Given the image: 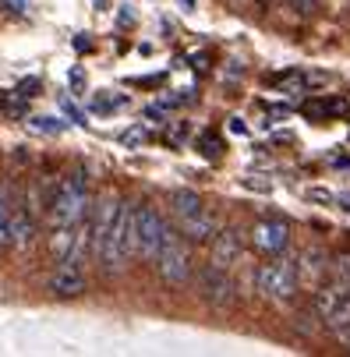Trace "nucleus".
I'll return each instance as SVG.
<instances>
[{
  "instance_id": "f257e3e1",
  "label": "nucleus",
  "mask_w": 350,
  "mask_h": 357,
  "mask_svg": "<svg viewBox=\"0 0 350 357\" xmlns=\"http://www.w3.org/2000/svg\"><path fill=\"white\" fill-rule=\"evenodd\" d=\"M92 209V191L85 174H68L50 202V227H78Z\"/></svg>"
},
{
  "instance_id": "f03ea898",
  "label": "nucleus",
  "mask_w": 350,
  "mask_h": 357,
  "mask_svg": "<svg viewBox=\"0 0 350 357\" xmlns=\"http://www.w3.org/2000/svg\"><path fill=\"white\" fill-rule=\"evenodd\" d=\"M297 287H301V280H297V266L290 259H283V255H276L273 262H262L255 269V290L269 301H290L297 294Z\"/></svg>"
},
{
  "instance_id": "7ed1b4c3",
  "label": "nucleus",
  "mask_w": 350,
  "mask_h": 357,
  "mask_svg": "<svg viewBox=\"0 0 350 357\" xmlns=\"http://www.w3.org/2000/svg\"><path fill=\"white\" fill-rule=\"evenodd\" d=\"M156 269H160V276L170 287H184L191 280V269H195L191 266V251H188V244H184V237L177 230H167L163 248L156 255Z\"/></svg>"
},
{
  "instance_id": "20e7f679",
  "label": "nucleus",
  "mask_w": 350,
  "mask_h": 357,
  "mask_svg": "<svg viewBox=\"0 0 350 357\" xmlns=\"http://www.w3.org/2000/svg\"><path fill=\"white\" fill-rule=\"evenodd\" d=\"M315 315L322 319L326 329L340 333L350 326V290L340 283H322L315 287Z\"/></svg>"
},
{
  "instance_id": "39448f33",
  "label": "nucleus",
  "mask_w": 350,
  "mask_h": 357,
  "mask_svg": "<svg viewBox=\"0 0 350 357\" xmlns=\"http://www.w3.org/2000/svg\"><path fill=\"white\" fill-rule=\"evenodd\" d=\"M167 230L170 227L163 223V216L153 206H138L135 209V241H138V259L142 262H156Z\"/></svg>"
},
{
  "instance_id": "423d86ee",
  "label": "nucleus",
  "mask_w": 350,
  "mask_h": 357,
  "mask_svg": "<svg viewBox=\"0 0 350 357\" xmlns=\"http://www.w3.org/2000/svg\"><path fill=\"white\" fill-rule=\"evenodd\" d=\"M252 248L262 251L266 259H276L290 248V223L280 220V216H269V220H259L252 227Z\"/></svg>"
},
{
  "instance_id": "0eeeda50",
  "label": "nucleus",
  "mask_w": 350,
  "mask_h": 357,
  "mask_svg": "<svg viewBox=\"0 0 350 357\" xmlns=\"http://www.w3.org/2000/svg\"><path fill=\"white\" fill-rule=\"evenodd\" d=\"M234 280H230V273L227 269H220V266H206L202 273H198V294H202L209 304H216V308H227V304H234Z\"/></svg>"
},
{
  "instance_id": "6e6552de",
  "label": "nucleus",
  "mask_w": 350,
  "mask_h": 357,
  "mask_svg": "<svg viewBox=\"0 0 350 357\" xmlns=\"http://www.w3.org/2000/svg\"><path fill=\"white\" fill-rule=\"evenodd\" d=\"M85 290H89V276L75 259H64L50 276V294L54 297H82Z\"/></svg>"
},
{
  "instance_id": "1a4fd4ad",
  "label": "nucleus",
  "mask_w": 350,
  "mask_h": 357,
  "mask_svg": "<svg viewBox=\"0 0 350 357\" xmlns=\"http://www.w3.org/2000/svg\"><path fill=\"white\" fill-rule=\"evenodd\" d=\"M294 266H297V280H301L305 287H322V280H326V269H329V262H326V255L319 251V248H305L301 255L294 259Z\"/></svg>"
},
{
  "instance_id": "9d476101",
  "label": "nucleus",
  "mask_w": 350,
  "mask_h": 357,
  "mask_svg": "<svg viewBox=\"0 0 350 357\" xmlns=\"http://www.w3.org/2000/svg\"><path fill=\"white\" fill-rule=\"evenodd\" d=\"M213 244V266H220V269H230L234 262H241V234L237 230H216V237L209 241Z\"/></svg>"
},
{
  "instance_id": "9b49d317",
  "label": "nucleus",
  "mask_w": 350,
  "mask_h": 357,
  "mask_svg": "<svg viewBox=\"0 0 350 357\" xmlns=\"http://www.w3.org/2000/svg\"><path fill=\"white\" fill-rule=\"evenodd\" d=\"M177 227H181V234L188 237V241H198V244H206V241H213L216 237V216L213 213H191V216H184V220H177Z\"/></svg>"
},
{
  "instance_id": "f8f14e48",
  "label": "nucleus",
  "mask_w": 350,
  "mask_h": 357,
  "mask_svg": "<svg viewBox=\"0 0 350 357\" xmlns=\"http://www.w3.org/2000/svg\"><path fill=\"white\" fill-rule=\"evenodd\" d=\"M170 209H174L177 220H184V216H191V213H202L206 206H202V198H198L195 191H174V195H170Z\"/></svg>"
},
{
  "instance_id": "ddd939ff",
  "label": "nucleus",
  "mask_w": 350,
  "mask_h": 357,
  "mask_svg": "<svg viewBox=\"0 0 350 357\" xmlns=\"http://www.w3.org/2000/svg\"><path fill=\"white\" fill-rule=\"evenodd\" d=\"M343 114H347V103H343V99H315V103H305V117H312V121L343 117Z\"/></svg>"
},
{
  "instance_id": "4468645a",
  "label": "nucleus",
  "mask_w": 350,
  "mask_h": 357,
  "mask_svg": "<svg viewBox=\"0 0 350 357\" xmlns=\"http://www.w3.org/2000/svg\"><path fill=\"white\" fill-rule=\"evenodd\" d=\"M11 223H15V206H11V191L0 184V248L11 244Z\"/></svg>"
},
{
  "instance_id": "2eb2a0df",
  "label": "nucleus",
  "mask_w": 350,
  "mask_h": 357,
  "mask_svg": "<svg viewBox=\"0 0 350 357\" xmlns=\"http://www.w3.org/2000/svg\"><path fill=\"white\" fill-rule=\"evenodd\" d=\"M32 237H36V223H32L25 213H18V209H15V223H11V244H15V248H25V244H32Z\"/></svg>"
},
{
  "instance_id": "dca6fc26",
  "label": "nucleus",
  "mask_w": 350,
  "mask_h": 357,
  "mask_svg": "<svg viewBox=\"0 0 350 357\" xmlns=\"http://www.w3.org/2000/svg\"><path fill=\"white\" fill-rule=\"evenodd\" d=\"M124 103H128L124 96H96V99H92V110H96V114H110V110H121Z\"/></svg>"
},
{
  "instance_id": "f3484780",
  "label": "nucleus",
  "mask_w": 350,
  "mask_h": 357,
  "mask_svg": "<svg viewBox=\"0 0 350 357\" xmlns=\"http://www.w3.org/2000/svg\"><path fill=\"white\" fill-rule=\"evenodd\" d=\"M333 273H336V280H333V283H340V287H347V290H350V255H343V259H336Z\"/></svg>"
},
{
  "instance_id": "a211bd4d",
  "label": "nucleus",
  "mask_w": 350,
  "mask_h": 357,
  "mask_svg": "<svg viewBox=\"0 0 350 357\" xmlns=\"http://www.w3.org/2000/svg\"><path fill=\"white\" fill-rule=\"evenodd\" d=\"M32 128H39V131H46V135H61V131H64V124L54 121V117H36Z\"/></svg>"
},
{
  "instance_id": "6ab92c4d",
  "label": "nucleus",
  "mask_w": 350,
  "mask_h": 357,
  "mask_svg": "<svg viewBox=\"0 0 350 357\" xmlns=\"http://www.w3.org/2000/svg\"><path fill=\"white\" fill-rule=\"evenodd\" d=\"M121 142H124V145H138V142H145V131H142V128H131V131H124Z\"/></svg>"
},
{
  "instance_id": "aec40b11",
  "label": "nucleus",
  "mask_w": 350,
  "mask_h": 357,
  "mask_svg": "<svg viewBox=\"0 0 350 357\" xmlns=\"http://www.w3.org/2000/svg\"><path fill=\"white\" fill-rule=\"evenodd\" d=\"M61 107H64V114H68V117H71L75 124H85V117L78 114V107H75V103H68V99H61Z\"/></svg>"
},
{
  "instance_id": "412c9836",
  "label": "nucleus",
  "mask_w": 350,
  "mask_h": 357,
  "mask_svg": "<svg viewBox=\"0 0 350 357\" xmlns=\"http://www.w3.org/2000/svg\"><path fill=\"white\" fill-rule=\"evenodd\" d=\"M202 145H206V149H202L206 156H216V152H220V142H216L213 135H206V138H202Z\"/></svg>"
},
{
  "instance_id": "4be33fe9",
  "label": "nucleus",
  "mask_w": 350,
  "mask_h": 357,
  "mask_svg": "<svg viewBox=\"0 0 350 357\" xmlns=\"http://www.w3.org/2000/svg\"><path fill=\"white\" fill-rule=\"evenodd\" d=\"M308 198H319V202H333V195H329V191H322V188L308 191Z\"/></svg>"
},
{
  "instance_id": "5701e85b",
  "label": "nucleus",
  "mask_w": 350,
  "mask_h": 357,
  "mask_svg": "<svg viewBox=\"0 0 350 357\" xmlns=\"http://www.w3.org/2000/svg\"><path fill=\"white\" fill-rule=\"evenodd\" d=\"M336 336H340V340H343V347H347V350H350V326H347V329H340V333H336Z\"/></svg>"
},
{
  "instance_id": "b1692460",
  "label": "nucleus",
  "mask_w": 350,
  "mask_h": 357,
  "mask_svg": "<svg viewBox=\"0 0 350 357\" xmlns=\"http://www.w3.org/2000/svg\"><path fill=\"white\" fill-rule=\"evenodd\" d=\"M336 202H340V206H343V209H347V213H350V195H340V198H336Z\"/></svg>"
},
{
  "instance_id": "393cba45",
  "label": "nucleus",
  "mask_w": 350,
  "mask_h": 357,
  "mask_svg": "<svg viewBox=\"0 0 350 357\" xmlns=\"http://www.w3.org/2000/svg\"><path fill=\"white\" fill-rule=\"evenodd\" d=\"M262 4H266V0H262Z\"/></svg>"
}]
</instances>
